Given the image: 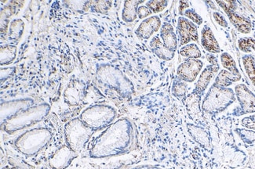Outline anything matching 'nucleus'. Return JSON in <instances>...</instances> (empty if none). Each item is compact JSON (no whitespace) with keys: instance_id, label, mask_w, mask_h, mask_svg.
<instances>
[{"instance_id":"c85d7f7f","label":"nucleus","mask_w":255,"mask_h":169,"mask_svg":"<svg viewBox=\"0 0 255 169\" xmlns=\"http://www.w3.org/2000/svg\"><path fill=\"white\" fill-rule=\"evenodd\" d=\"M113 2L110 1H91L90 9L95 13L106 14L109 9H111Z\"/></svg>"},{"instance_id":"2eb2a0df","label":"nucleus","mask_w":255,"mask_h":169,"mask_svg":"<svg viewBox=\"0 0 255 169\" xmlns=\"http://www.w3.org/2000/svg\"><path fill=\"white\" fill-rule=\"evenodd\" d=\"M161 28V20L158 16H153L143 20L135 33L140 39H148Z\"/></svg>"},{"instance_id":"7c9ffc66","label":"nucleus","mask_w":255,"mask_h":169,"mask_svg":"<svg viewBox=\"0 0 255 169\" xmlns=\"http://www.w3.org/2000/svg\"><path fill=\"white\" fill-rule=\"evenodd\" d=\"M236 133L241 139L244 144L252 145L255 143V132L253 130L246 129H237Z\"/></svg>"},{"instance_id":"58836bf2","label":"nucleus","mask_w":255,"mask_h":169,"mask_svg":"<svg viewBox=\"0 0 255 169\" xmlns=\"http://www.w3.org/2000/svg\"><path fill=\"white\" fill-rule=\"evenodd\" d=\"M206 57H207V61H208V62H209L211 65H218V59H217V57L213 55L212 54H207Z\"/></svg>"},{"instance_id":"1a4fd4ad","label":"nucleus","mask_w":255,"mask_h":169,"mask_svg":"<svg viewBox=\"0 0 255 169\" xmlns=\"http://www.w3.org/2000/svg\"><path fill=\"white\" fill-rule=\"evenodd\" d=\"M87 85L80 79H73L64 92V100L71 107H77L85 100Z\"/></svg>"},{"instance_id":"7ed1b4c3","label":"nucleus","mask_w":255,"mask_h":169,"mask_svg":"<svg viewBox=\"0 0 255 169\" xmlns=\"http://www.w3.org/2000/svg\"><path fill=\"white\" fill-rule=\"evenodd\" d=\"M50 110L48 103H40L28 107L1 124L2 129L8 134H13L19 131L28 129L43 121L48 115Z\"/></svg>"},{"instance_id":"bb28decb","label":"nucleus","mask_w":255,"mask_h":169,"mask_svg":"<svg viewBox=\"0 0 255 169\" xmlns=\"http://www.w3.org/2000/svg\"><path fill=\"white\" fill-rule=\"evenodd\" d=\"M179 54L188 59H199L202 55L199 46L195 43H190L182 46L180 49Z\"/></svg>"},{"instance_id":"72a5a7b5","label":"nucleus","mask_w":255,"mask_h":169,"mask_svg":"<svg viewBox=\"0 0 255 169\" xmlns=\"http://www.w3.org/2000/svg\"><path fill=\"white\" fill-rule=\"evenodd\" d=\"M167 1H148L146 2V6L152 12L157 13L163 11V9L167 6Z\"/></svg>"},{"instance_id":"a211bd4d","label":"nucleus","mask_w":255,"mask_h":169,"mask_svg":"<svg viewBox=\"0 0 255 169\" xmlns=\"http://www.w3.org/2000/svg\"><path fill=\"white\" fill-rule=\"evenodd\" d=\"M160 37L165 48L172 53H175L178 49V40L172 24L168 22L163 23V26L161 27Z\"/></svg>"},{"instance_id":"a19ab883","label":"nucleus","mask_w":255,"mask_h":169,"mask_svg":"<svg viewBox=\"0 0 255 169\" xmlns=\"http://www.w3.org/2000/svg\"><path fill=\"white\" fill-rule=\"evenodd\" d=\"M188 7H189V2H184V1H181V2H180V6H179L180 14L184 15V12L185 11V9H186V8H188Z\"/></svg>"},{"instance_id":"39448f33","label":"nucleus","mask_w":255,"mask_h":169,"mask_svg":"<svg viewBox=\"0 0 255 169\" xmlns=\"http://www.w3.org/2000/svg\"><path fill=\"white\" fill-rule=\"evenodd\" d=\"M236 94L230 88L213 84L202 103V110L209 114L222 112L236 100Z\"/></svg>"},{"instance_id":"ea45409f","label":"nucleus","mask_w":255,"mask_h":169,"mask_svg":"<svg viewBox=\"0 0 255 169\" xmlns=\"http://www.w3.org/2000/svg\"><path fill=\"white\" fill-rule=\"evenodd\" d=\"M11 75V69L10 68H7V69H2L1 70V80L3 79L4 80L6 79V78L9 77Z\"/></svg>"},{"instance_id":"b1692460","label":"nucleus","mask_w":255,"mask_h":169,"mask_svg":"<svg viewBox=\"0 0 255 169\" xmlns=\"http://www.w3.org/2000/svg\"><path fill=\"white\" fill-rule=\"evenodd\" d=\"M17 51V46L15 45L1 46V51H0L1 65H7L11 64L16 58Z\"/></svg>"},{"instance_id":"6e6552de","label":"nucleus","mask_w":255,"mask_h":169,"mask_svg":"<svg viewBox=\"0 0 255 169\" xmlns=\"http://www.w3.org/2000/svg\"><path fill=\"white\" fill-rule=\"evenodd\" d=\"M225 13L230 18V22L237 28L239 32L242 34H249L252 31V24L251 20L243 17L236 12L237 2L235 1H217Z\"/></svg>"},{"instance_id":"5701e85b","label":"nucleus","mask_w":255,"mask_h":169,"mask_svg":"<svg viewBox=\"0 0 255 169\" xmlns=\"http://www.w3.org/2000/svg\"><path fill=\"white\" fill-rule=\"evenodd\" d=\"M24 23L21 19L12 20L9 25V39L13 43H17L24 33Z\"/></svg>"},{"instance_id":"9b49d317","label":"nucleus","mask_w":255,"mask_h":169,"mask_svg":"<svg viewBox=\"0 0 255 169\" xmlns=\"http://www.w3.org/2000/svg\"><path fill=\"white\" fill-rule=\"evenodd\" d=\"M204 64L199 59H188L178 66V79L185 83H193L201 72Z\"/></svg>"},{"instance_id":"79ce46f5","label":"nucleus","mask_w":255,"mask_h":169,"mask_svg":"<svg viewBox=\"0 0 255 169\" xmlns=\"http://www.w3.org/2000/svg\"><path fill=\"white\" fill-rule=\"evenodd\" d=\"M207 4H209L210 6H211V9H217L216 6H215V4L213 3L212 2H207Z\"/></svg>"},{"instance_id":"c9c22d12","label":"nucleus","mask_w":255,"mask_h":169,"mask_svg":"<svg viewBox=\"0 0 255 169\" xmlns=\"http://www.w3.org/2000/svg\"><path fill=\"white\" fill-rule=\"evenodd\" d=\"M213 17H214L215 21H216L219 25L222 26L223 28H227V20L224 17L222 13H218V12H215V13H213Z\"/></svg>"},{"instance_id":"ddd939ff","label":"nucleus","mask_w":255,"mask_h":169,"mask_svg":"<svg viewBox=\"0 0 255 169\" xmlns=\"http://www.w3.org/2000/svg\"><path fill=\"white\" fill-rule=\"evenodd\" d=\"M33 104V99H29V98L16 99V100L2 103L1 104V124L5 122L6 120L11 118L15 114H17V113L20 112L21 110L32 107Z\"/></svg>"},{"instance_id":"a878e982","label":"nucleus","mask_w":255,"mask_h":169,"mask_svg":"<svg viewBox=\"0 0 255 169\" xmlns=\"http://www.w3.org/2000/svg\"><path fill=\"white\" fill-rule=\"evenodd\" d=\"M244 69L248 75V78L255 87V58L252 54L244 55L242 58Z\"/></svg>"},{"instance_id":"423d86ee","label":"nucleus","mask_w":255,"mask_h":169,"mask_svg":"<svg viewBox=\"0 0 255 169\" xmlns=\"http://www.w3.org/2000/svg\"><path fill=\"white\" fill-rule=\"evenodd\" d=\"M117 111L111 106L106 104H94L87 107L80 114L83 123L94 131L107 128L114 122Z\"/></svg>"},{"instance_id":"393cba45","label":"nucleus","mask_w":255,"mask_h":169,"mask_svg":"<svg viewBox=\"0 0 255 169\" xmlns=\"http://www.w3.org/2000/svg\"><path fill=\"white\" fill-rule=\"evenodd\" d=\"M7 159L9 165L16 169H36L32 165L26 162L24 158L11 151H8Z\"/></svg>"},{"instance_id":"f03ea898","label":"nucleus","mask_w":255,"mask_h":169,"mask_svg":"<svg viewBox=\"0 0 255 169\" xmlns=\"http://www.w3.org/2000/svg\"><path fill=\"white\" fill-rule=\"evenodd\" d=\"M96 78L102 85L115 91L123 98L131 97L134 92V86L132 82L122 71L110 64L98 65Z\"/></svg>"},{"instance_id":"4c0bfd02","label":"nucleus","mask_w":255,"mask_h":169,"mask_svg":"<svg viewBox=\"0 0 255 169\" xmlns=\"http://www.w3.org/2000/svg\"><path fill=\"white\" fill-rule=\"evenodd\" d=\"M241 125L247 128V129L255 131V123L251 120L249 117L243 118L242 121H241Z\"/></svg>"},{"instance_id":"c03bdc74","label":"nucleus","mask_w":255,"mask_h":169,"mask_svg":"<svg viewBox=\"0 0 255 169\" xmlns=\"http://www.w3.org/2000/svg\"></svg>"},{"instance_id":"f704fd0d","label":"nucleus","mask_w":255,"mask_h":169,"mask_svg":"<svg viewBox=\"0 0 255 169\" xmlns=\"http://www.w3.org/2000/svg\"><path fill=\"white\" fill-rule=\"evenodd\" d=\"M184 15H185L186 18L192 20V22L197 24V25H201L203 24V21H204L202 17H200V15L198 14L195 11V9H185V11L184 12Z\"/></svg>"},{"instance_id":"37998d69","label":"nucleus","mask_w":255,"mask_h":169,"mask_svg":"<svg viewBox=\"0 0 255 169\" xmlns=\"http://www.w3.org/2000/svg\"><path fill=\"white\" fill-rule=\"evenodd\" d=\"M249 118H251V120H252V121H253V122H255V114L249 116Z\"/></svg>"},{"instance_id":"6ab92c4d","label":"nucleus","mask_w":255,"mask_h":169,"mask_svg":"<svg viewBox=\"0 0 255 169\" xmlns=\"http://www.w3.org/2000/svg\"><path fill=\"white\" fill-rule=\"evenodd\" d=\"M187 129L189 131V135L197 144L205 148L211 147V137L204 128L193 124H188Z\"/></svg>"},{"instance_id":"dca6fc26","label":"nucleus","mask_w":255,"mask_h":169,"mask_svg":"<svg viewBox=\"0 0 255 169\" xmlns=\"http://www.w3.org/2000/svg\"><path fill=\"white\" fill-rule=\"evenodd\" d=\"M219 70H220L219 65H210L206 67L205 69L200 74V78L198 79L196 87L192 93L200 96L207 89L208 84Z\"/></svg>"},{"instance_id":"4be33fe9","label":"nucleus","mask_w":255,"mask_h":169,"mask_svg":"<svg viewBox=\"0 0 255 169\" xmlns=\"http://www.w3.org/2000/svg\"><path fill=\"white\" fill-rule=\"evenodd\" d=\"M144 1H125L122 12V18L125 22L131 23L137 17V9L139 5Z\"/></svg>"},{"instance_id":"cd10ccee","label":"nucleus","mask_w":255,"mask_h":169,"mask_svg":"<svg viewBox=\"0 0 255 169\" xmlns=\"http://www.w3.org/2000/svg\"><path fill=\"white\" fill-rule=\"evenodd\" d=\"M221 63H222V66L226 70L230 71L233 73H241L240 71L238 70V68H237V63L230 54L223 53L221 55Z\"/></svg>"},{"instance_id":"e433bc0d","label":"nucleus","mask_w":255,"mask_h":169,"mask_svg":"<svg viewBox=\"0 0 255 169\" xmlns=\"http://www.w3.org/2000/svg\"><path fill=\"white\" fill-rule=\"evenodd\" d=\"M152 13V12L146 6H139L138 9H137V16L140 19L145 18Z\"/></svg>"},{"instance_id":"aec40b11","label":"nucleus","mask_w":255,"mask_h":169,"mask_svg":"<svg viewBox=\"0 0 255 169\" xmlns=\"http://www.w3.org/2000/svg\"><path fill=\"white\" fill-rule=\"evenodd\" d=\"M149 45L154 54L160 59L163 60V61H170L174 58L175 53H172V52H170V50L165 48L163 42H161L159 37H154L153 39L150 42Z\"/></svg>"},{"instance_id":"473e14b6","label":"nucleus","mask_w":255,"mask_h":169,"mask_svg":"<svg viewBox=\"0 0 255 169\" xmlns=\"http://www.w3.org/2000/svg\"><path fill=\"white\" fill-rule=\"evenodd\" d=\"M90 2L91 1H76V2L70 1V2H65V4L76 11H87L90 9Z\"/></svg>"},{"instance_id":"f257e3e1","label":"nucleus","mask_w":255,"mask_h":169,"mask_svg":"<svg viewBox=\"0 0 255 169\" xmlns=\"http://www.w3.org/2000/svg\"><path fill=\"white\" fill-rule=\"evenodd\" d=\"M137 129L131 120L123 118L109 125L93 141L90 157L97 159L126 155L137 144Z\"/></svg>"},{"instance_id":"4468645a","label":"nucleus","mask_w":255,"mask_h":169,"mask_svg":"<svg viewBox=\"0 0 255 169\" xmlns=\"http://www.w3.org/2000/svg\"><path fill=\"white\" fill-rule=\"evenodd\" d=\"M178 32L181 39V46H185L190 42H199L197 27L185 17L178 19Z\"/></svg>"},{"instance_id":"c756f323","label":"nucleus","mask_w":255,"mask_h":169,"mask_svg":"<svg viewBox=\"0 0 255 169\" xmlns=\"http://www.w3.org/2000/svg\"><path fill=\"white\" fill-rule=\"evenodd\" d=\"M239 49L244 53L249 54L252 50L255 51V34L253 37H244L239 39Z\"/></svg>"},{"instance_id":"9d476101","label":"nucleus","mask_w":255,"mask_h":169,"mask_svg":"<svg viewBox=\"0 0 255 169\" xmlns=\"http://www.w3.org/2000/svg\"><path fill=\"white\" fill-rule=\"evenodd\" d=\"M235 94L241 104V110L238 116L255 113V94L248 88L246 84H237Z\"/></svg>"},{"instance_id":"0eeeda50","label":"nucleus","mask_w":255,"mask_h":169,"mask_svg":"<svg viewBox=\"0 0 255 169\" xmlns=\"http://www.w3.org/2000/svg\"><path fill=\"white\" fill-rule=\"evenodd\" d=\"M94 132L80 118L71 120L65 126L67 145L75 152H80L88 144Z\"/></svg>"},{"instance_id":"f3484780","label":"nucleus","mask_w":255,"mask_h":169,"mask_svg":"<svg viewBox=\"0 0 255 169\" xmlns=\"http://www.w3.org/2000/svg\"><path fill=\"white\" fill-rule=\"evenodd\" d=\"M201 45L204 50L210 54H219L221 52L219 43L209 26L205 25L202 29Z\"/></svg>"},{"instance_id":"2f4dec72","label":"nucleus","mask_w":255,"mask_h":169,"mask_svg":"<svg viewBox=\"0 0 255 169\" xmlns=\"http://www.w3.org/2000/svg\"><path fill=\"white\" fill-rule=\"evenodd\" d=\"M188 91V84L181 81L174 82L172 86V92L174 96L178 97L185 96Z\"/></svg>"},{"instance_id":"412c9836","label":"nucleus","mask_w":255,"mask_h":169,"mask_svg":"<svg viewBox=\"0 0 255 169\" xmlns=\"http://www.w3.org/2000/svg\"><path fill=\"white\" fill-rule=\"evenodd\" d=\"M241 74L233 73L230 71L222 70L215 79V83L218 86L227 88L233 84V83H237L241 79Z\"/></svg>"},{"instance_id":"f8f14e48","label":"nucleus","mask_w":255,"mask_h":169,"mask_svg":"<svg viewBox=\"0 0 255 169\" xmlns=\"http://www.w3.org/2000/svg\"><path fill=\"white\" fill-rule=\"evenodd\" d=\"M76 157V153L68 145L60 147L49 158V166L52 169H65L70 166Z\"/></svg>"},{"instance_id":"20e7f679","label":"nucleus","mask_w":255,"mask_h":169,"mask_svg":"<svg viewBox=\"0 0 255 169\" xmlns=\"http://www.w3.org/2000/svg\"><path fill=\"white\" fill-rule=\"evenodd\" d=\"M53 138L50 129L39 127L26 131L20 134L14 141L16 149L26 156L37 155L48 145Z\"/></svg>"}]
</instances>
